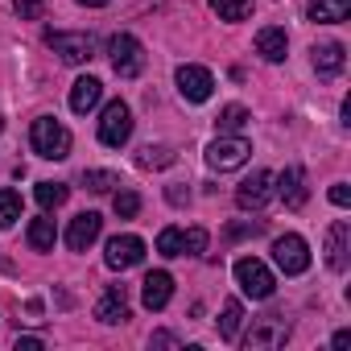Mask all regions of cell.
I'll use <instances>...</instances> for the list:
<instances>
[{
	"label": "cell",
	"mask_w": 351,
	"mask_h": 351,
	"mask_svg": "<svg viewBox=\"0 0 351 351\" xmlns=\"http://www.w3.org/2000/svg\"><path fill=\"white\" fill-rule=\"evenodd\" d=\"M29 141H34V153H38V157H46V161H62V157H71V132H66L54 116L34 120Z\"/></svg>",
	"instance_id": "cell-1"
},
{
	"label": "cell",
	"mask_w": 351,
	"mask_h": 351,
	"mask_svg": "<svg viewBox=\"0 0 351 351\" xmlns=\"http://www.w3.org/2000/svg\"><path fill=\"white\" fill-rule=\"evenodd\" d=\"M25 240H29V248H34V252H50V248H54V240H58L54 219H50V215L34 219V223H29V232H25Z\"/></svg>",
	"instance_id": "cell-21"
},
{
	"label": "cell",
	"mask_w": 351,
	"mask_h": 351,
	"mask_svg": "<svg viewBox=\"0 0 351 351\" xmlns=\"http://www.w3.org/2000/svg\"><path fill=\"white\" fill-rule=\"evenodd\" d=\"M269 182H273V173H269V169H256L248 182H240L236 207H240V211H261V207L273 199V186H269Z\"/></svg>",
	"instance_id": "cell-11"
},
{
	"label": "cell",
	"mask_w": 351,
	"mask_h": 351,
	"mask_svg": "<svg viewBox=\"0 0 351 351\" xmlns=\"http://www.w3.org/2000/svg\"><path fill=\"white\" fill-rule=\"evenodd\" d=\"M46 46H50L62 62H71V66H83V62H91V58H95V38H91V34L46 29Z\"/></svg>",
	"instance_id": "cell-2"
},
{
	"label": "cell",
	"mask_w": 351,
	"mask_h": 351,
	"mask_svg": "<svg viewBox=\"0 0 351 351\" xmlns=\"http://www.w3.org/2000/svg\"><path fill=\"white\" fill-rule=\"evenodd\" d=\"M285 339H289V322H285L281 314H265V318H256L252 330L244 335V347H248V351H273V347H285Z\"/></svg>",
	"instance_id": "cell-7"
},
{
	"label": "cell",
	"mask_w": 351,
	"mask_h": 351,
	"mask_svg": "<svg viewBox=\"0 0 351 351\" xmlns=\"http://www.w3.org/2000/svg\"><path fill=\"white\" fill-rule=\"evenodd\" d=\"M169 298H173V277H169L165 269H157V273H149V277L141 281V302H145V310H165Z\"/></svg>",
	"instance_id": "cell-15"
},
{
	"label": "cell",
	"mask_w": 351,
	"mask_h": 351,
	"mask_svg": "<svg viewBox=\"0 0 351 351\" xmlns=\"http://www.w3.org/2000/svg\"><path fill=\"white\" fill-rule=\"evenodd\" d=\"M236 285H240L252 302H265V298H273V289H277L269 265L256 261V256H240V261H236Z\"/></svg>",
	"instance_id": "cell-3"
},
{
	"label": "cell",
	"mask_w": 351,
	"mask_h": 351,
	"mask_svg": "<svg viewBox=\"0 0 351 351\" xmlns=\"http://www.w3.org/2000/svg\"><path fill=\"white\" fill-rule=\"evenodd\" d=\"M153 347H173V335H165V330H161V335H153Z\"/></svg>",
	"instance_id": "cell-37"
},
{
	"label": "cell",
	"mask_w": 351,
	"mask_h": 351,
	"mask_svg": "<svg viewBox=\"0 0 351 351\" xmlns=\"http://www.w3.org/2000/svg\"><path fill=\"white\" fill-rule=\"evenodd\" d=\"M128 136H132V112H128L124 99H112V104L104 108V120H99V141H104L108 149H120Z\"/></svg>",
	"instance_id": "cell-8"
},
{
	"label": "cell",
	"mask_w": 351,
	"mask_h": 351,
	"mask_svg": "<svg viewBox=\"0 0 351 351\" xmlns=\"http://www.w3.org/2000/svg\"><path fill=\"white\" fill-rule=\"evenodd\" d=\"M112 207H116V215H120V219H132V215L141 211V195H136V191H116Z\"/></svg>",
	"instance_id": "cell-30"
},
{
	"label": "cell",
	"mask_w": 351,
	"mask_h": 351,
	"mask_svg": "<svg viewBox=\"0 0 351 351\" xmlns=\"http://www.w3.org/2000/svg\"><path fill=\"white\" fill-rule=\"evenodd\" d=\"M277 195H281V203H285L289 211H302V207H306L310 191H306V173H302L298 165H285V169L277 173Z\"/></svg>",
	"instance_id": "cell-13"
},
{
	"label": "cell",
	"mask_w": 351,
	"mask_h": 351,
	"mask_svg": "<svg viewBox=\"0 0 351 351\" xmlns=\"http://www.w3.org/2000/svg\"><path fill=\"white\" fill-rule=\"evenodd\" d=\"M165 199H169L173 207H182V203H186V191H182V186H169V191H165Z\"/></svg>",
	"instance_id": "cell-35"
},
{
	"label": "cell",
	"mask_w": 351,
	"mask_h": 351,
	"mask_svg": "<svg viewBox=\"0 0 351 351\" xmlns=\"http://www.w3.org/2000/svg\"><path fill=\"white\" fill-rule=\"evenodd\" d=\"M83 186L95 191V195H108L112 186H120V178H116L112 169H87V173H83Z\"/></svg>",
	"instance_id": "cell-28"
},
{
	"label": "cell",
	"mask_w": 351,
	"mask_h": 351,
	"mask_svg": "<svg viewBox=\"0 0 351 351\" xmlns=\"http://www.w3.org/2000/svg\"><path fill=\"white\" fill-rule=\"evenodd\" d=\"M330 343H335V347H347V343H351V330H339V335H335Z\"/></svg>",
	"instance_id": "cell-38"
},
{
	"label": "cell",
	"mask_w": 351,
	"mask_h": 351,
	"mask_svg": "<svg viewBox=\"0 0 351 351\" xmlns=\"http://www.w3.org/2000/svg\"><path fill=\"white\" fill-rule=\"evenodd\" d=\"M248 153H252V145H248L244 136H236V132L223 136V132H219V136L207 145V165L219 169V173H228V169H240V165L248 161Z\"/></svg>",
	"instance_id": "cell-4"
},
{
	"label": "cell",
	"mask_w": 351,
	"mask_h": 351,
	"mask_svg": "<svg viewBox=\"0 0 351 351\" xmlns=\"http://www.w3.org/2000/svg\"><path fill=\"white\" fill-rule=\"evenodd\" d=\"M95 318L108 322V326H116V322L128 318V293H124V285H108L104 289V298L95 302Z\"/></svg>",
	"instance_id": "cell-16"
},
{
	"label": "cell",
	"mask_w": 351,
	"mask_h": 351,
	"mask_svg": "<svg viewBox=\"0 0 351 351\" xmlns=\"http://www.w3.org/2000/svg\"><path fill=\"white\" fill-rule=\"evenodd\" d=\"M99 232H104V219H99L95 211H83V215H75L71 228H66V248H71V252H87V248L99 240Z\"/></svg>",
	"instance_id": "cell-12"
},
{
	"label": "cell",
	"mask_w": 351,
	"mask_h": 351,
	"mask_svg": "<svg viewBox=\"0 0 351 351\" xmlns=\"http://www.w3.org/2000/svg\"><path fill=\"white\" fill-rule=\"evenodd\" d=\"M13 9H17V17H21V21H38V17L46 13V0H17Z\"/></svg>",
	"instance_id": "cell-32"
},
{
	"label": "cell",
	"mask_w": 351,
	"mask_h": 351,
	"mask_svg": "<svg viewBox=\"0 0 351 351\" xmlns=\"http://www.w3.org/2000/svg\"><path fill=\"white\" fill-rule=\"evenodd\" d=\"M34 195H38V203H42L46 211H58V207L71 199V186H66V182H38Z\"/></svg>",
	"instance_id": "cell-24"
},
{
	"label": "cell",
	"mask_w": 351,
	"mask_h": 351,
	"mask_svg": "<svg viewBox=\"0 0 351 351\" xmlns=\"http://www.w3.org/2000/svg\"><path fill=\"white\" fill-rule=\"evenodd\" d=\"M310 54H314V71H318L322 79L339 75V71H343V62H347V50H343L339 42H318Z\"/></svg>",
	"instance_id": "cell-17"
},
{
	"label": "cell",
	"mask_w": 351,
	"mask_h": 351,
	"mask_svg": "<svg viewBox=\"0 0 351 351\" xmlns=\"http://www.w3.org/2000/svg\"><path fill=\"white\" fill-rule=\"evenodd\" d=\"M79 5H87V9H104L108 0H79Z\"/></svg>",
	"instance_id": "cell-39"
},
{
	"label": "cell",
	"mask_w": 351,
	"mask_h": 351,
	"mask_svg": "<svg viewBox=\"0 0 351 351\" xmlns=\"http://www.w3.org/2000/svg\"><path fill=\"white\" fill-rule=\"evenodd\" d=\"M104 261H108V269H120L124 273V269H132V265L145 261V240L141 236H112Z\"/></svg>",
	"instance_id": "cell-10"
},
{
	"label": "cell",
	"mask_w": 351,
	"mask_h": 351,
	"mask_svg": "<svg viewBox=\"0 0 351 351\" xmlns=\"http://www.w3.org/2000/svg\"><path fill=\"white\" fill-rule=\"evenodd\" d=\"M157 252L161 256H182V228H161V236H157Z\"/></svg>",
	"instance_id": "cell-29"
},
{
	"label": "cell",
	"mask_w": 351,
	"mask_h": 351,
	"mask_svg": "<svg viewBox=\"0 0 351 351\" xmlns=\"http://www.w3.org/2000/svg\"><path fill=\"white\" fill-rule=\"evenodd\" d=\"M203 252H207V232L203 228L182 232V256H203Z\"/></svg>",
	"instance_id": "cell-31"
},
{
	"label": "cell",
	"mask_w": 351,
	"mask_h": 351,
	"mask_svg": "<svg viewBox=\"0 0 351 351\" xmlns=\"http://www.w3.org/2000/svg\"><path fill=\"white\" fill-rule=\"evenodd\" d=\"M330 203H335V207H351V191H347V182H335V186H330Z\"/></svg>",
	"instance_id": "cell-34"
},
{
	"label": "cell",
	"mask_w": 351,
	"mask_h": 351,
	"mask_svg": "<svg viewBox=\"0 0 351 351\" xmlns=\"http://www.w3.org/2000/svg\"><path fill=\"white\" fill-rule=\"evenodd\" d=\"M347 13H351V0H310V21L318 25L347 21Z\"/></svg>",
	"instance_id": "cell-20"
},
{
	"label": "cell",
	"mask_w": 351,
	"mask_h": 351,
	"mask_svg": "<svg viewBox=\"0 0 351 351\" xmlns=\"http://www.w3.org/2000/svg\"><path fill=\"white\" fill-rule=\"evenodd\" d=\"M99 95H104V83H99V79H91V75H83V79L71 87V112L87 116V112L99 104Z\"/></svg>",
	"instance_id": "cell-19"
},
{
	"label": "cell",
	"mask_w": 351,
	"mask_h": 351,
	"mask_svg": "<svg viewBox=\"0 0 351 351\" xmlns=\"http://www.w3.org/2000/svg\"><path fill=\"white\" fill-rule=\"evenodd\" d=\"M285 50H289L285 29L269 25V29H261V34H256V54H261L265 62H285Z\"/></svg>",
	"instance_id": "cell-18"
},
{
	"label": "cell",
	"mask_w": 351,
	"mask_h": 351,
	"mask_svg": "<svg viewBox=\"0 0 351 351\" xmlns=\"http://www.w3.org/2000/svg\"><path fill=\"white\" fill-rule=\"evenodd\" d=\"M108 54H112V66H116L120 79H136L145 71V50H141V42L132 34H116L108 42Z\"/></svg>",
	"instance_id": "cell-5"
},
{
	"label": "cell",
	"mask_w": 351,
	"mask_h": 351,
	"mask_svg": "<svg viewBox=\"0 0 351 351\" xmlns=\"http://www.w3.org/2000/svg\"><path fill=\"white\" fill-rule=\"evenodd\" d=\"M21 219V195L17 191H0V228H13Z\"/></svg>",
	"instance_id": "cell-27"
},
{
	"label": "cell",
	"mask_w": 351,
	"mask_h": 351,
	"mask_svg": "<svg viewBox=\"0 0 351 351\" xmlns=\"http://www.w3.org/2000/svg\"><path fill=\"white\" fill-rule=\"evenodd\" d=\"M347 252H351V223L347 219H335L326 228V265L335 273H343L347 269Z\"/></svg>",
	"instance_id": "cell-14"
},
{
	"label": "cell",
	"mask_w": 351,
	"mask_h": 351,
	"mask_svg": "<svg viewBox=\"0 0 351 351\" xmlns=\"http://www.w3.org/2000/svg\"><path fill=\"white\" fill-rule=\"evenodd\" d=\"M240 322H244V306L236 302V298H228L223 302V318H219V339H240Z\"/></svg>",
	"instance_id": "cell-22"
},
{
	"label": "cell",
	"mask_w": 351,
	"mask_h": 351,
	"mask_svg": "<svg viewBox=\"0 0 351 351\" xmlns=\"http://www.w3.org/2000/svg\"><path fill=\"white\" fill-rule=\"evenodd\" d=\"M178 91H182V99H191V104H207L211 91H215V79H211L207 66L186 62V66H178Z\"/></svg>",
	"instance_id": "cell-9"
},
{
	"label": "cell",
	"mask_w": 351,
	"mask_h": 351,
	"mask_svg": "<svg viewBox=\"0 0 351 351\" xmlns=\"http://www.w3.org/2000/svg\"><path fill=\"white\" fill-rule=\"evenodd\" d=\"M0 128H5V120H0Z\"/></svg>",
	"instance_id": "cell-40"
},
{
	"label": "cell",
	"mask_w": 351,
	"mask_h": 351,
	"mask_svg": "<svg viewBox=\"0 0 351 351\" xmlns=\"http://www.w3.org/2000/svg\"><path fill=\"white\" fill-rule=\"evenodd\" d=\"M42 347V339H34V335H25V339H17V351H38Z\"/></svg>",
	"instance_id": "cell-36"
},
{
	"label": "cell",
	"mask_w": 351,
	"mask_h": 351,
	"mask_svg": "<svg viewBox=\"0 0 351 351\" xmlns=\"http://www.w3.org/2000/svg\"><path fill=\"white\" fill-rule=\"evenodd\" d=\"M211 13L219 21H248L252 17V0H211Z\"/></svg>",
	"instance_id": "cell-23"
},
{
	"label": "cell",
	"mask_w": 351,
	"mask_h": 351,
	"mask_svg": "<svg viewBox=\"0 0 351 351\" xmlns=\"http://www.w3.org/2000/svg\"><path fill=\"white\" fill-rule=\"evenodd\" d=\"M261 232H265L261 223H232V228H228V236H232V240H244V236H261Z\"/></svg>",
	"instance_id": "cell-33"
},
{
	"label": "cell",
	"mask_w": 351,
	"mask_h": 351,
	"mask_svg": "<svg viewBox=\"0 0 351 351\" xmlns=\"http://www.w3.org/2000/svg\"><path fill=\"white\" fill-rule=\"evenodd\" d=\"M215 124H219V132H223V136H232V132H240V128L248 124V108H240V104H228V108L219 112V120H215Z\"/></svg>",
	"instance_id": "cell-26"
},
{
	"label": "cell",
	"mask_w": 351,
	"mask_h": 351,
	"mask_svg": "<svg viewBox=\"0 0 351 351\" xmlns=\"http://www.w3.org/2000/svg\"><path fill=\"white\" fill-rule=\"evenodd\" d=\"M136 165H145V169L173 165V149H169V145H145V149L136 153Z\"/></svg>",
	"instance_id": "cell-25"
},
{
	"label": "cell",
	"mask_w": 351,
	"mask_h": 351,
	"mask_svg": "<svg viewBox=\"0 0 351 351\" xmlns=\"http://www.w3.org/2000/svg\"><path fill=\"white\" fill-rule=\"evenodd\" d=\"M273 261H277V269H281L285 277H298V273H306V269H310V248H306V240H302V236L285 232V236H277V240H273Z\"/></svg>",
	"instance_id": "cell-6"
}]
</instances>
